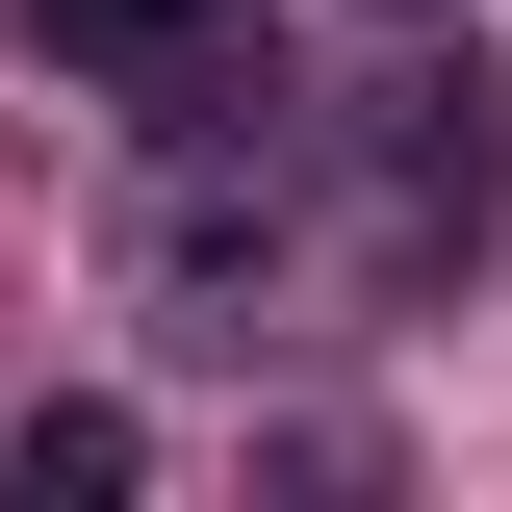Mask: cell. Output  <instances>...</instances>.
Wrapping results in <instances>:
<instances>
[{
    "mask_svg": "<svg viewBox=\"0 0 512 512\" xmlns=\"http://www.w3.org/2000/svg\"><path fill=\"white\" fill-rule=\"evenodd\" d=\"M26 26H52L77 77H205V52L256 26V0H26Z\"/></svg>",
    "mask_w": 512,
    "mask_h": 512,
    "instance_id": "obj_1",
    "label": "cell"
},
{
    "mask_svg": "<svg viewBox=\"0 0 512 512\" xmlns=\"http://www.w3.org/2000/svg\"><path fill=\"white\" fill-rule=\"evenodd\" d=\"M128 461H154V436H128V410H26V436H0V487H26V512H103Z\"/></svg>",
    "mask_w": 512,
    "mask_h": 512,
    "instance_id": "obj_2",
    "label": "cell"
}]
</instances>
